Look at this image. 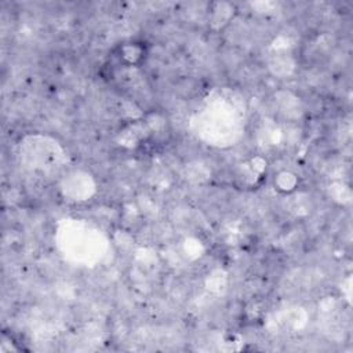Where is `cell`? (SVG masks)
<instances>
[{
	"label": "cell",
	"instance_id": "obj_1",
	"mask_svg": "<svg viewBox=\"0 0 353 353\" xmlns=\"http://www.w3.org/2000/svg\"><path fill=\"white\" fill-rule=\"evenodd\" d=\"M148 54V44L143 40H127L116 48V58L124 66H141L146 61Z\"/></svg>",
	"mask_w": 353,
	"mask_h": 353
},
{
	"label": "cell",
	"instance_id": "obj_2",
	"mask_svg": "<svg viewBox=\"0 0 353 353\" xmlns=\"http://www.w3.org/2000/svg\"><path fill=\"white\" fill-rule=\"evenodd\" d=\"M273 188L281 194L294 193L299 188V176L290 170H280L273 175Z\"/></svg>",
	"mask_w": 353,
	"mask_h": 353
}]
</instances>
